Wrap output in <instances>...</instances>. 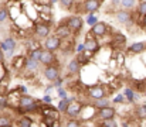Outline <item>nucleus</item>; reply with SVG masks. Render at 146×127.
I'll list each match as a JSON object with an SVG mask.
<instances>
[{"label": "nucleus", "instance_id": "nucleus-1", "mask_svg": "<svg viewBox=\"0 0 146 127\" xmlns=\"http://www.w3.org/2000/svg\"><path fill=\"white\" fill-rule=\"evenodd\" d=\"M65 26L70 28L71 33H80L82 30V26H84V21L80 16H71L68 17V20L65 21Z\"/></svg>", "mask_w": 146, "mask_h": 127}, {"label": "nucleus", "instance_id": "nucleus-2", "mask_svg": "<svg viewBox=\"0 0 146 127\" xmlns=\"http://www.w3.org/2000/svg\"><path fill=\"white\" fill-rule=\"evenodd\" d=\"M82 107H84V105H81V103H78V102L74 100V102L68 103V107H67V110H65V114L70 116L71 119H75V117H78V116L81 114Z\"/></svg>", "mask_w": 146, "mask_h": 127}, {"label": "nucleus", "instance_id": "nucleus-3", "mask_svg": "<svg viewBox=\"0 0 146 127\" xmlns=\"http://www.w3.org/2000/svg\"><path fill=\"white\" fill-rule=\"evenodd\" d=\"M46 38H47L44 41V48L46 49H48V51H57L61 47V38L57 37L55 34L54 36H47Z\"/></svg>", "mask_w": 146, "mask_h": 127}, {"label": "nucleus", "instance_id": "nucleus-4", "mask_svg": "<svg viewBox=\"0 0 146 127\" xmlns=\"http://www.w3.org/2000/svg\"><path fill=\"white\" fill-rule=\"evenodd\" d=\"M44 76L46 79L48 81H55L58 76H60V68L57 66V64H51V65H47L46 69H44Z\"/></svg>", "mask_w": 146, "mask_h": 127}, {"label": "nucleus", "instance_id": "nucleus-5", "mask_svg": "<svg viewBox=\"0 0 146 127\" xmlns=\"http://www.w3.org/2000/svg\"><path fill=\"white\" fill-rule=\"evenodd\" d=\"M40 62L43 65H51V64H57V58L54 55V51H48V49H43L41 52V57H40Z\"/></svg>", "mask_w": 146, "mask_h": 127}, {"label": "nucleus", "instance_id": "nucleus-6", "mask_svg": "<svg viewBox=\"0 0 146 127\" xmlns=\"http://www.w3.org/2000/svg\"><path fill=\"white\" fill-rule=\"evenodd\" d=\"M98 112L95 113L97 117H99L101 120H105V119H112L115 117V109L111 107L109 105L105 106V107H101V109H97Z\"/></svg>", "mask_w": 146, "mask_h": 127}, {"label": "nucleus", "instance_id": "nucleus-7", "mask_svg": "<svg viewBox=\"0 0 146 127\" xmlns=\"http://www.w3.org/2000/svg\"><path fill=\"white\" fill-rule=\"evenodd\" d=\"M34 31H36L37 37H40V38H46L47 36H50L51 28H50L48 23H38V24H36Z\"/></svg>", "mask_w": 146, "mask_h": 127}, {"label": "nucleus", "instance_id": "nucleus-8", "mask_svg": "<svg viewBox=\"0 0 146 127\" xmlns=\"http://www.w3.org/2000/svg\"><path fill=\"white\" fill-rule=\"evenodd\" d=\"M88 95L92 99H99V97L105 96V90H104V88L101 85H94V86L88 88Z\"/></svg>", "mask_w": 146, "mask_h": 127}, {"label": "nucleus", "instance_id": "nucleus-9", "mask_svg": "<svg viewBox=\"0 0 146 127\" xmlns=\"http://www.w3.org/2000/svg\"><path fill=\"white\" fill-rule=\"evenodd\" d=\"M106 30H108V26H106L105 23H102V21H97V23L92 26L91 33L94 34V37H102V36H105Z\"/></svg>", "mask_w": 146, "mask_h": 127}, {"label": "nucleus", "instance_id": "nucleus-10", "mask_svg": "<svg viewBox=\"0 0 146 127\" xmlns=\"http://www.w3.org/2000/svg\"><path fill=\"white\" fill-rule=\"evenodd\" d=\"M132 13L129 11V9H126V10H121V11H118L116 13V20L119 21V23H122V24H128V23H131L132 21Z\"/></svg>", "mask_w": 146, "mask_h": 127}, {"label": "nucleus", "instance_id": "nucleus-11", "mask_svg": "<svg viewBox=\"0 0 146 127\" xmlns=\"http://www.w3.org/2000/svg\"><path fill=\"white\" fill-rule=\"evenodd\" d=\"M84 48H85L88 52H91V54H95L98 49H99V44H98L97 38H95V37L87 38V40H85V42H84Z\"/></svg>", "mask_w": 146, "mask_h": 127}, {"label": "nucleus", "instance_id": "nucleus-12", "mask_svg": "<svg viewBox=\"0 0 146 127\" xmlns=\"http://www.w3.org/2000/svg\"><path fill=\"white\" fill-rule=\"evenodd\" d=\"M55 36L57 37H60L61 40H67L70 36H71V31H70V28L65 26V23H64V26H62V23L55 28Z\"/></svg>", "mask_w": 146, "mask_h": 127}, {"label": "nucleus", "instance_id": "nucleus-13", "mask_svg": "<svg viewBox=\"0 0 146 127\" xmlns=\"http://www.w3.org/2000/svg\"><path fill=\"white\" fill-rule=\"evenodd\" d=\"M101 3L99 0H85L84 3V11L85 13H95L98 9H99Z\"/></svg>", "mask_w": 146, "mask_h": 127}, {"label": "nucleus", "instance_id": "nucleus-14", "mask_svg": "<svg viewBox=\"0 0 146 127\" xmlns=\"http://www.w3.org/2000/svg\"><path fill=\"white\" fill-rule=\"evenodd\" d=\"M67 69H68V72H70L71 75H75V74H78V72H80V69H81V64H80V61H78L77 58L71 59V61L68 62V66H67Z\"/></svg>", "mask_w": 146, "mask_h": 127}, {"label": "nucleus", "instance_id": "nucleus-15", "mask_svg": "<svg viewBox=\"0 0 146 127\" xmlns=\"http://www.w3.org/2000/svg\"><path fill=\"white\" fill-rule=\"evenodd\" d=\"M36 99L33 96H29V95H21L19 97V106L20 107H26V106H30L31 103H34Z\"/></svg>", "mask_w": 146, "mask_h": 127}, {"label": "nucleus", "instance_id": "nucleus-16", "mask_svg": "<svg viewBox=\"0 0 146 127\" xmlns=\"http://www.w3.org/2000/svg\"><path fill=\"white\" fill-rule=\"evenodd\" d=\"M146 48V44L145 42H135V44H132L129 48H128V51L131 52V54H141V52H143Z\"/></svg>", "mask_w": 146, "mask_h": 127}, {"label": "nucleus", "instance_id": "nucleus-17", "mask_svg": "<svg viewBox=\"0 0 146 127\" xmlns=\"http://www.w3.org/2000/svg\"><path fill=\"white\" fill-rule=\"evenodd\" d=\"M38 65H40V61H38V59H34V58H31V57L26 58V61H24V66H26L27 69H30V71H36V69L38 68Z\"/></svg>", "mask_w": 146, "mask_h": 127}, {"label": "nucleus", "instance_id": "nucleus-18", "mask_svg": "<svg viewBox=\"0 0 146 127\" xmlns=\"http://www.w3.org/2000/svg\"><path fill=\"white\" fill-rule=\"evenodd\" d=\"M109 105V100L104 96V97H99V99H95V103H94V109H101V107H105Z\"/></svg>", "mask_w": 146, "mask_h": 127}, {"label": "nucleus", "instance_id": "nucleus-19", "mask_svg": "<svg viewBox=\"0 0 146 127\" xmlns=\"http://www.w3.org/2000/svg\"><path fill=\"white\" fill-rule=\"evenodd\" d=\"M17 124L21 127H30V126H33V120H31L29 116H24V117H21V119L19 120Z\"/></svg>", "mask_w": 146, "mask_h": 127}, {"label": "nucleus", "instance_id": "nucleus-20", "mask_svg": "<svg viewBox=\"0 0 146 127\" xmlns=\"http://www.w3.org/2000/svg\"><path fill=\"white\" fill-rule=\"evenodd\" d=\"M99 126H102V127H116L118 126V122H115L113 117H112V119H105V120H102V123H101Z\"/></svg>", "mask_w": 146, "mask_h": 127}, {"label": "nucleus", "instance_id": "nucleus-21", "mask_svg": "<svg viewBox=\"0 0 146 127\" xmlns=\"http://www.w3.org/2000/svg\"><path fill=\"white\" fill-rule=\"evenodd\" d=\"M136 114L139 119H146V105H141L136 107Z\"/></svg>", "mask_w": 146, "mask_h": 127}, {"label": "nucleus", "instance_id": "nucleus-22", "mask_svg": "<svg viewBox=\"0 0 146 127\" xmlns=\"http://www.w3.org/2000/svg\"><path fill=\"white\" fill-rule=\"evenodd\" d=\"M67 107H68V102H67L65 99H61L60 103H58V106H57V110H58L60 113H65Z\"/></svg>", "mask_w": 146, "mask_h": 127}, {"label": "nucleus", "instance_id": "nucleus-23", "mask_svg": "<svg viewBox=\"0 0 146 127\" xmlns=\"http://www.w3.org/2000/svg\"><path fill=\"white\" fill-rule=\"evenodd\" d=\"M4 45H6L7 49H16V41H14V38H11V37H9V38L4 40ZM7 49H6V51H7Z\"/></svg>", "mask_w": 146, "mask_h": 127}, {"label": "nucleus", "instance_id": "nucleus-24", "mask_svg": "<svg viewBox=\"0 0 146 127\" xmlns=\"http://www.w3.org/2000/svg\"><path fill=\"white\" fill-rule=\"evenodd\" d=\"M123 96H126V99L129 100V102H135L136 100V97H135V92L132 90V89H125V93H123Z\"/></svg>", "mask_w": 146, "mask_h": 127}, {"label": "nucleus", "instance_id": "nucleus-25", "mask_svg": "<svg viewBox=\"0 0 146 127\" xmlns=\"http://www.w3.org/2000/svg\"><path fill=\"white\" fill-rule=\"evenodd\" d=\"M74 1H75V0H60L62 9H65V10H71L72 6H74Z\"/></svg>", "mask_w": 146, "mask_h": 127}, {"label": "nucleus", "instance_id": "nucleus-26", "mask_svg": "<svg viewBox=\"0 0 146 127\" xmlns=\"http://www.w3.org/2000/svg\"><path fill=\"white\" fill-rule=\"evenodd\" d=\"M121 3L125 9H133L136 4V0H121Z\"/></svg>", "mask_w": 146, "mask_h": 127}, {"label": "nucleus", "instance_id": "nucleus-27", "mask_svg": "<svg viewBox=\"0 0 146 127\" xmlns=\"http://www.w3.org/2000/svg\"><path fill=\"white\" fill-rule=\"evenodd\" d=\"M7 17H9V10L6 7H1L0 9V23H3Z\"/></svg>", "mask_w": 146, "mask_h": 127}, {"label": "nucleus", "instance_id": "nucleus-28", "mask_svg": "<svg viewBox=\"0 0 146 127\" xmlns=\"http://www.w3.org/2000/svg\"><path fill=\"white\" fill-rule=\"evenodd\" d=\"M98 21V17L94 14V13H90V16H88V18H87V24H90V26H94L95 23Z\"/></svg>", "mask_w": 146, "mask_h": 127}, {"label": "nucleus", "instance_id": "nucleus-29", "mask_svg": "<svg viewBox=\"0 0 146 127\" xmlns=\"http://www.w3.org/2000/svg\"><path fill=\"white\" fill-rule=\"evenodd\" d=\"M138 13H139L141 16L146 14V0H143V1L139 3V6H138Z\"/></svg>", "mask_w": 146, "mask_h": 127}, {"label": "nucleus", "instance_id": "nucleus-30", "mask_svg": "<svg viewBox=\"0 0 146 127\" xmlns=\"http://www.w3.org/2000/svg\"><path fill=\"white\" fill-rule=\"evenodd\" d=\"M24 61H26L24 57H19V58H16V59H14V66H16V68H21V66L24 65Z\"/></svg>", "mask_w": 146, "mask_h": 127}, {"label": "nucleus", "instance_id": "nucleus-31", "mask_svg": "<svg viewBox=\"0 0 146 127\" xmlns=\"http://www.w3.org/2000/svg\"><path fill=\"white\" fill-rule=\"evenodd\" d=\"M11 120L6 116H0V126H11Z\"/></svg>", "mask_w": 146, "mask_h": 127}, {"label": "nucleus", "instance_id": "nucleus-32", "mask_svg": "<svg viewBox=\"0 0 146 127\" xmlns=\"http://www.w3.org/2000/svg\"><path fill=\"white\" fill-rule=\"evenodd\" d=\"M115 41L118 42V44H125L126 38H125L123 34H115Z\"/></svg>", "mask_w": 146, "mask_h": 127}, {"label": "nucleus", "instance_id": "nucleus-33", "mask_svg": "<svg viewBox=\"0 0 146 127\" xmlns=\"http://www.w3.org/2000/svg\"><path fill=\"white\" fill-rule=\"evenodd\" d=\"M62 84H64V79H62V78H60V76H58L55 81H52V86H54V88H57V89H58V88H61Z\"/></svg>", "mask_w": 146, "mask_h": 127}, {"label": "nucleus", "instance_id": "nucleus-34", "mask_svg": "<svg viewBox=\"0 0 146 127\" xmlns=\"http://www.w3.org/2000/svg\"><path fill=\"white\" fill-rule=\"evenodd\" d=\"M65 126H68V127H75V126H81V122L80 120H68L67 123H65Z\"/></svg>", "mask_w": 146, "mask_h": 127}, {"label": "nucleus", "instance_id": "nucleus-35", "mask_svg": "<svg viewBox=\"0 0 146 127\" xmlns=\"http://www.w3.org/2000/svg\"><path fill=\"white\" fill-rule=\"evenodd\" d=\"M7 105H9L7 97H6V96H0V109H6Z\"/></svg>", "mask_w": 146, "mask_h": 127}, {"label": "nucleus", "instance_id": "nucleus-36", "mask_svg": "<svg viewBox=\"0 0 146 127\" xmlns=\"http://www.w3.org/2000/svg\"><path fill=\"white\" fill-rule=\"evenodd\" d=\"M58 97L60 99H67V90H64L62 88H58Z\"/></svg>", "mask_w": 146, "mask_h": 127}, {"label": "nucleus", "instance_id": "nucleus-37", "mask_svg": "<svg viewBox=\"0 0 146 127\" xmlns=\"http://www.w3.org/2000/svg\"><path fill=\"white\" fill-rule=\"evenodd\" d=\"M123 100H125V96H123V95H118V96L113 99V103H122Z\"/></svg>", "mask_w": 146, "mask_h": 127}, {"label": "nucleus", "instance_id": "nucleus-38", "mask_svg": "<svg viewBox=\"0 0 146 127\" xmlns=\"http://www.w3.org/2000/svg\"><path fill=\"white\" fill-rule=\"evenodd\" d=\"M43 100H44V102H46L47 105H48V103H52V97L50 96L48 93H46V95H44V97H43Z\"/></svg>", "mask_w": 146, "mask_h": 127}, {"label": "nucleus", "instance_id": "nucleus-39", "mask_svg": "<svg viewBox=\"0 0 146 127\" xmlns=\"http://www.w3.org/2000/svg\"><path fill=\"white\" fill-rule=\"evenodd\" d=\"M84 49H85V48H84V44H81V45L77 47V52H78V54H80V52H84Z\"/></svg>", "mask_w": 146, "mask_h": 127}, {"label": "nucleus", "instance_id": "nucleus-40", "mask_svg": "<svg viewBox=\"0 0 146 127\" xmlns=\"http://www.w3.org/2000/svg\"><path fill=\"white\" fill-rule=\"evenodd\" d=\"M4 61V54H3V51L0 49V62H3Z\"/></svg>", "mask_w": 146, "mask_h": 127}, {"label": "nucleus", "instance_id": "nucleus-41", "mask_svg": "<svg viewBox=\"0 0 146 127\" xmlns=\"http://www.w3.org/2000/svg\"><path fill=\"white\" fill-rule=\"evenodd\" d=\"M142 26L146 27V14H143V20H142Z\"/></svg>", "mask_w": 146, "mask_h": 127}, {"label": "nucleus", "instance_id": "nucleus-42", "mask_svg": "<svg viewBox=\"0 0 146 127\" xmlns=\"http://www.w3.org/2000/svg\"><path fill=\"white\" fill-rule=\"evenodd\" d=\"M19 89H20V92H23V93H26V92H27V89H26L24 86H20Z\"/></svg>", "mask_w": 146, "mask_h": 127}, {"label": "nucleus", "instance_id": "nucleus-43", "mask_svg": "<svg viewBox=\"0 0 146 127\" xmlns=\"http://www.w3.org/2000/svg\"><path fill=\"white\" fill-rule=\"evenodd\" d=\"M112 1H113V3H118V0H112Z\"/></svg>", "mask_w": 146, "mask_h": 127}]
</instances>
